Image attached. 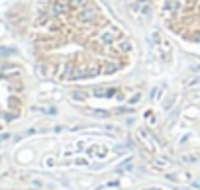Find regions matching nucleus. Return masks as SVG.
Listing matches in <instances>:
<instances>
[{
  "mask_svg": "<svg viewBox=\"0 0 200 190\" xmlns=\"http://www.w3.org/2000/svg\"><path fill=\"white\" fill-rule=\"evenodd\" d=\"M37 24L43 26L35 39L43 53L39 65L61 53L47 77L86 80L116 75L132 63V41L96 0H47Z\"/></svg>",
  "mask_w": 200,
  "mask_h": 190,
  "instance_id": "f257e3e1",
  "label": "nucleus"
},
{
  "mask_svg": "<svg viewBox=\"0 0 200 190\" xmlns=\"http://www.w3.org/2000/svg\"><path fill=\"white\" fill-rule=\"evenodd\" d=\"M163 20L171 32L200 45V0H163Z\"/></svg>",
  "mask_w": 200,
  "mask_h": 190,
  "instance_id": "f03ea898",
  "label": "nucleus"
}]
</instances>
